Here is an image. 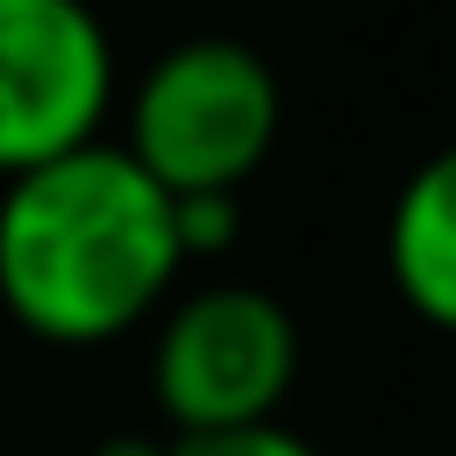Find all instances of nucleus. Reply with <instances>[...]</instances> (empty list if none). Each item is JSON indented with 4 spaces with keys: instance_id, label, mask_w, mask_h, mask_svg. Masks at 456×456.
<instances>
[{
    "instance_id": "nucleus-1",
    "label": "nucleus",
    "mask_w": 456,
    "mask_h": 456,
    "mask_svg": "<svg viewBox=\"0 0 456 456\" xmlns=\"http://www.w3.org/2000/svg\"><path fill=\"white\" fill-rule=\"evenodd\" d=\"M178 271L171 192L121 142L0 178V314L21 335L107 349L164 314Z\"/></svg>"
},
{
    "instance_id": "nucleus-2",
    "label": "nucleus",
    "mask_w": 456,
    "mask_h": 456,
    "mask_svg": "<svg viewBox=\"0 0 456 456\" xmlns=\"http://www.w3.org/2000/svg\"><path fill=\"white\" fill-rule=\"evenodd\" d=\"M285 128L278 71L235 36H185L128 86L121 150L171 192H242Z\"/></svg>"
},
{
    "instance_id": "nucleus-3",
    "label": "nucleus",
    "mask_w": 456,
    "mask_h": 456,
    "mask_svg": "<svg viewBox=\"0 0 456 456\" xmlns=\"http://www.w3.org/2000/svg\"><path fill=\"white\" fill-rule=\"evenodd\" d=\"M292 378H299V321L278 292L221 278L185 299H164L150 342V399L178 435L278 420Z\"/></svg>"
},
{
    "instance_id": "nucleus-4",
    "label": "nucleus",
    "mask_w": 456,
    "mask_h": 456,
    "mask_svg": "<svg viewBox=\"0 0 456 456\" xmlns=\"http://www.w3.org/2000/svg\"><path fill=\"white\" fill-rule=\"evenodd\" d=\"M121 93L93 0H0V178L100 142Z\"/></svg>"
},
{
    "instance_id": "nucleus-5",
    "label": "nucleus",
    "mask_w": 456,
    "mask_h": 456,
    "mask_svg": "<svg viewBox=\"0 0 456 456\" xmlns=\"http://www.w3.org/2000/svg\"><path fill=\"white\" fill-rule=\"evenodd\" d=\"M385 271L413 321L456 335V142L406 171L385 214Z\"/></svg>"
},
{
    "instance_id": "nucleus-6",
    "label": "nucleus",
    "mask_w": 456,
    "mask_h": 456,
    "mask_svg": "<svg viewBox=\"0 0 456 456\" xmlns=\"http://www.w3.org/2000/svg\"><path fill=\"white\" fill-rule=\"evenodd\" d=\"M171 235H178L185 264L228 256L242 242V192H185V200H171Z\"/></svg>"
},
{
    "instance_id": "nucleus-7",
    "label": "nucleus",
    "mask_w": 456,
    "mask_h": 456,
    "mask_svg": "<svg viewBox=\"0 0 456 456\" xmlns=\"http://www.w3.org/2000/svg\"><path fill=\"white\" fill-rule=\"evenodd\" d=\"M171 456H321L306 435H292L285 420H256V428H214V435H171Z\"/></svg>"
},
{
    "instance_id": "nucleus-8",
    "label": "nucleus",
    "mask_w": 456,
    "mask_h": 456,
    "mask_svg": "<svg viewBox=\"0 0 456 456\" xmlns=\"http://www.w3.org/2000/svg\"><path fill=\"white\" fill-rule=\"evenodd\" d=\"M86 456H171V442H157V435H142V428H114V435H100Z\"/></svg>"
}]
</instances>
